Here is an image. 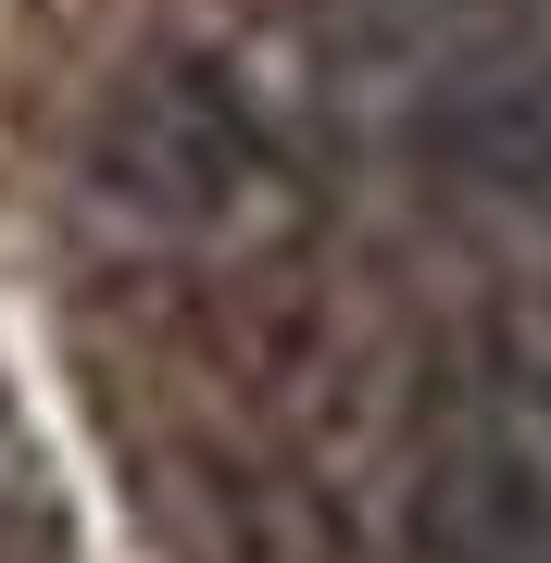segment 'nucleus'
I'll use <instances>...</instances> for the list:
<instances>
[{
	"label": "nucleus",
	"instance_id": "obj_1",
	"mask_svg": "<svg viewBox=\"0 0 551 563\" xmlns=\"http://www.w3.org/2000/svg\"><path fill=\"white\" fill-rule=\"evenodd\" d=\"M251 176H264V113H251L239 63H213V51H151L88 125V188L125 225H164V239L225 225L251 201Z\"/></svg>",
	"mask_w": 551,
	"mask_h": 563
},
{
	"label": "nucleus",
	"instance_id": "obj_2",
	"mask_svg": "<svg viewBox=\"0 0 551 563\" xmlns=\"http://www.w3.org/2000/svg\"><path fill=\"white\" fill-rule=\"evenodd\" d=\"M414 163H439L451 188L551 225V76H489L464 101H439L414 125Z\"/></svg>",
	"mask_w": 551,
	"mask_h": 563
},
{
	"label": "nucleus",
	"instance_id": "obj_3",
	"mask_svg": "<svg viewBox=\"0 0 551 563\" xmlns=\"http://www.w3.org/2000/svg\"><path fill=\"white\" fill-rule=\"evenodd\" d=\"M476 351H489V388H514L527 413H551V288H502L489 325H476Z\"/></svg>",
	"mask_w": 551,
	"mask_h": 563
}]
</instances>
